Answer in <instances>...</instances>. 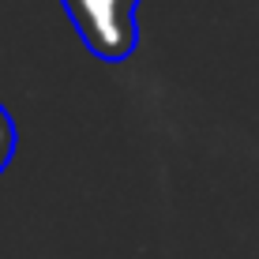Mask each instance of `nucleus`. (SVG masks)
I'll list each match as a JSON object with an SVG mask.
<instances>
[{"label": "nucleus", "instance_id": "1", "mask_svg": "<svg viewBox=\"0 0 259 259\" xmlns=\"http://www.w3.org/2000/svg\"><path fill=\"white\" fill-rule=\"evenodd\" d=\"M68 12L75 34L94 57L128 60L139 46V26H136V4L139 0H60Z\"/></svg>", "mask_w": 259, "mask_h": 259}, {"label": "nucleus", "instance_id": "2", "mask_svg": "<svg viewBox=\"0 0 259 259\" xmlns=\"http://www.w3.org/2000/svg\"><path fill=\"white\" fill-rule=\"evenodd\" d=\"M12 154H15V120L8 117V109L0 105V173L8 169Z\"/></svg>", "mask_w": 259, "mask_h": 259}]
</instances>
